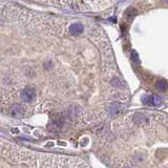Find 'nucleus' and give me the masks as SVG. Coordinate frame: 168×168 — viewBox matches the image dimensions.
<instances>
[{
  "mask_svg": "<svg viewBox=\"0 0 168 168\" xmlns=\"http://www.w3.org/2000/svg\"><path fill=\"white\" fill-rule=\"evenodd\" d=\"M35 96H36V91L32 87H25L21 91V99L24 102H30V101H33L35 99Z\"/></svg>",
  "mask_w": 168,
  "mask_h": 168,
  "instance_id": "f257e3e1",
  "label": "nucleus"
},
{
  "mask_svg": "<svg viewBox=\"0 0 168 168\" xmlns=\"http://www.w3.org/2000/svg\"><path fill=\"white\" fill-rule=\"evenodd\" d=\"M8 114L14 118H22L24 116V107L20 104H15L10 108Z\"/></svg>",
  "mask_w": 168,
  "mask_h": 168,
  "instance_id": "f03ea898",
  "label": "nucleus"
},
{
  "mask_svg": "<svg viewBox=\"0 0 168 168\" xmlns=\"http://www.w3.org/2000/svg\"><path fill=\"white\" fill-rule=\"evenodd\" d=\"M69 33L72 35H80L81 33L83 32V25L81 23H72L71 26H69Z\"/></svg>",
  "mask_w": 168,
  "mask_h": 168,
  "instance_id": "7ed1b4c3",
  "label": "nucleus"
},
{
  "mask_svg": "<svg viewBox=\"0 0 168 168\" xmlns=\"http://www.w3.org/2000/svg\"><path fill=\"white\" fill-rule=\"evenodd\" d=\"M156 87L158 89H160L161 91H165L168 89V82L165 80H160L158 81V83H156Z\"/></svg>",
  "mask_w": 168,
  "mask_h": 168,
  "instance_id": "20e7f679",
  "label": "nucleus"
},
{
  "mask_svg": "<svg viewBox=\"0 0 168 168\" xmlns=\"http://www.w3.org/2000/svg\"><path fill=\"white\" fill-rule=\"evenodd\" d=\"M161 102H162L161 98L153 96V98H152V104H153V105H159V104H161Z\"/></svg>",
  "mask_w": 168,
  "mask_h": 168,
  "instance_id": "39448f33",
  "label": "nucleus"
}]
</instances>
